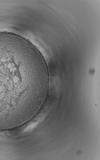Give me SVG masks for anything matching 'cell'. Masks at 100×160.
<instances>
[{"label": "cell", "instance_id": "obj_1", "mask_svg": "<svg viewBox=\"0 0 100 160\" xmlns=\"http://www.w3.org/2000/svg\"><path fill=\"white\" fill-rule=\"evenodd\" d=\"M50 83L44 56L28 40L0 32V129L24 122L42 106Z\"/></svg>", "mask_w": 100, "mask_h": 160}, {"label": "cell", "instance_id": "obj_2", "mask_svg": "<svg viewBox=\"0 0 100 160\" xmlns=\"http://www.w3.org/2000/svg\"><path fill=\"white\" fill-rule=\"evenodd\" d=\"M37 122H34L30 124L25 129L24 131L26 132L29 131L34 128L37 125Z\"/></svg>", "mask_w": 100, "mask_h": 160}]
</instances>
